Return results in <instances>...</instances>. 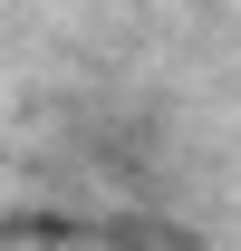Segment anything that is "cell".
I'll list each match as a JSON object with an SVG mask.
<instances>
[]
</instances>
